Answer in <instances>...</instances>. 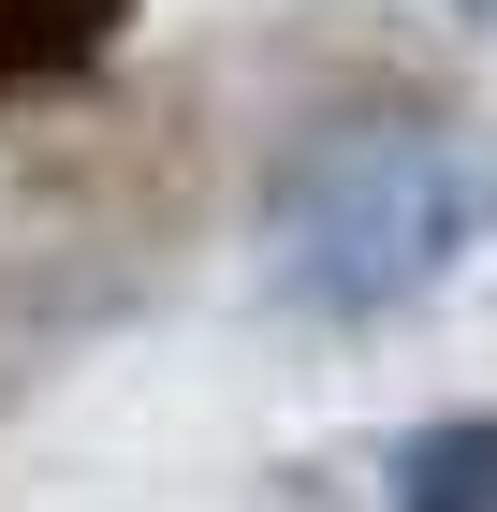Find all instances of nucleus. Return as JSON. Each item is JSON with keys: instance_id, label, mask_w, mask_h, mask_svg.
I'll return each mask as SVG.
<instances>
[{"instance_id": "obj_1", "label": "nucleus", "mask_w": 497, "mask_h": 512, "mask_svg": "<svg viewBox=\"0 0 497 512\" xmlns=\"http://www.w3.org/2000/svg\"><path fill=\"white\" fill-rule=\"evenodd\" d=\"M497 235V147L454 103H351L293 132L264 176V278L322 322H381Z\"/></svg>"}, {"instance_id": "obj_4", "label": "nucleus", "mask_w": 497, "mask_h": 512, "mask_svg": "<svg viewBox=\"0 0 497 512\" xmlns=\"http://www.w3.org/2000/svg\"><path fill=\"white\" fill-rule=\"evenodd\" d=\"M468 15H483V30H497V0H468Z\"/></svg>"}, {"instance_id": "obj_2", "label": "nucleus", "mask_w": 497, "mask_h": 512, "mask_svg": "<svg viewBox=\"0 0 497 512\" xmlns=\"http://www.w3.org/2000/svg\"><path fill=\"white\" fill-rule=\"evenodd\" d=\"M132 15L147 0H0V118L103 88V59L132 44Z\"/></svg>"}, {"instance_id": "obj_3", "label": "nucleus", "mask_w": 497, "mask_h": 512, "mask_svg": "<svg viewBox=\"0 0 497 512\" xmlns=\"http://www.w3.org/2000/svg\"><path fill=\"white\" fill-rule=\"evenodd\" d=\"M381 498L395 512H497V410H439L381 454Z\"/></svg>"}]
</instances>
